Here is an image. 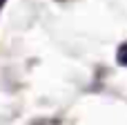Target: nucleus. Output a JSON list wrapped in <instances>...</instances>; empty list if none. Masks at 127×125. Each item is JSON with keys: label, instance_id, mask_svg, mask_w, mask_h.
Wrapping results in <instances>:
<instances>
[{"label": "nucleus", "instance_id": "1", "mask_svg": "<svg viewBox=\"0 0 127 125\" xmlns=\"http://www.w3.org/2000/svg\"><path fill=\"white\" fill-rule=\"evenodd\" d=\"M116 60H118L123 67H127V42H123V45L118 47V51H116Z\"/></svg>", "mask_w": 127, "mask_h": 125}]
</instances>
